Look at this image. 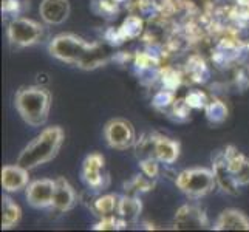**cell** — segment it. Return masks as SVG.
Segmentation results:
<instances>
[{"instance_id":"obj_10","label":"cell","mask_w":249,"mask_h":232,"mask_svg":"<svg viewBox=\"0 0 249 232\" xmlns=\"http://www.w3.org/2000/svg\"><path fill=\"white\" fill-rule=\"evenodd\" d=\"M223 153H225L229 170L234 175L237 184L238 186L249 184V158H246L245 155H242L234 147H226V150Z\"/></svg>"},{"instance_id":"obj_1","label":"cell","mask_w":249,"mask_h":232,"mask_svg":"<svg viewBox=\"0 0 249 232\" xmlns=\"http://www.w3.org/2000/svg\"><path fill=\"white\" fill-rule=\"evenodd\" d=\"M64 143V130L61 127H48L36 136L27 147H25L19 158L17 164H20L25 169H36L45 162L53 160L57 152L61 150V145Z\"/></svg>"},{"instance_id":"obj_5","label":"cell","mask_w":249,"mask_h":232,"mask_svg":"<svg viewBox=\"0 0 249 232\" xmlns=\"http://www.w3.org/2000/svg\"><path fill=\"white\" fill-rule=\"evenodd\" d=\"M42 37V27L27 17H17L8 25V39L16 47H30Z\"/></svg>"},{"instance_id":"obj_7","label":"cell","mask_w":249,"mask_h":232,"mask_svg":"<svg viewBox=\"0 0 249 232\" xmlns=\"http://www.w3.org/2000/svg\"><path fill=\"white\" fill-rule=\"evenodd\" d=\"M54 186L56 181L53 179H36L27 186V200L28 203L36 209H45L51 208L54 195Z\"/></svg>"},{"instance_id":"obj_15","label":"cell","mask_w":249,"mask_h":232,"mask_svg":"<svg viewBox=\"0 0 249 232\" xmlns=\"http://www.w3.org/2000/svg\"><path fill=\"white\" fill-rule=\"evenodd\" d=\"M213 172H215V177H217V184L223 189V191L228 194H232V195H235L238 192L237 191L238 184L235 181L234 175L231 174L228 161L225 158V153H221L220 157H217V160L213 161Z\"/></svg>"},{"instance_id":"obj_4","label":"cell","mask_w":249,"mask_h":232,"mask_svg":"<svg viewBox=\"0 0 249 232\" xmlns=\"http://www.w3.org/2000/svg\"><path fill=\"white\" fill-rule=\"evenodd\" d=\"M177 187L186 194L189 198H200L206 194H209L217 184L215 172L204 169V167H195L181 172L177 179Z\"/></svg>"},{"instance_id":"obj_22","label":"cell","mask_w":249,"mask_h":232,"mask_svg":"<svg viewBox=\"0 0 249 232\" xmlns=\"http://www.w3.org/2000/svg\"><path fill=\"white\" fill-rule=\"evenodd\" d=\"M186 101L187 104L191 106V108H204L208 106V99H206V94L200 90H195V91H191L186 96Z\"/></svg>"},{"instance_id":"obj_14","label":"cell","mask_w":249,"mask_h":232,"mask_svg":"<svg viewBox=\"0 0 249 232\" xmlns=\"http://www.w3.org/2000/svg\"><path fill=\"white\" fill-rule=\"evenodd\" d=\"M54 181H56V186H54V195H53L51 208L57 212L70 211L76 203V194L73 191L71 184L64 178H57Z\"/></svg>"},{"instance_id":"obj_6","label":"cell","mask_w":249,"mask_h":232,"mask_svg":"<svg viewBox=\"0 0 249 232\" xmlns=\"http://www.w3.org/2000/svg\"><path fill=\"white\" fill-rule=\"evenodd\" d=\"M104 136L111 149L125 150L136 144V133L133 125L121 118L111 119L106 124Z\"/></svg>"},{"instance_id":"obj_3","label":"cell","mask_w":249,"mask_h":232,"mask_svg":"<svg viewBox=\"0 0 249 232\" xmlns=\"http://www.w3.org/2000/svg\"><path fill=\"white\" fill-rule=\"evenodd\" d=\"M93 47L94 45L85 42L76 34H59V36L51 39L48 50L50 54L59 59V61L73 65H81L84 59L93 50Z\"/></svg>"},{"instance_id":"obj_23","label":"cell","mask_w":249,"mask_h":232,"mask_svg":"<svg viewBox=\"0 0 249 232\" xmlns=\"http://www.w3.org/2000/svg\"><path fill=\"white\" fill-rule=\"evenodd\" d=\"M174 104V94L170 91H160L155 98H153V106L160 110H164Z\"/></svg>"},{"instance_id":"obj_24","label":"cell","mask_w":249,"mask_h":232,"mask_svg":"<svg viewBox=\"0 0 249 232\" xmlns=\"http://www.w3.org/2000/svg\"><path fill=\"white\" fill-rule=\"evenodd\" d=\"M141 167L144 170V174L147 177H157L158 174V164H157V158H147L141 161Z\"/></svg>"},{"instance_id":"obj_2","label":"cell","mask_w":249,"mask_h":232,"mask_svg":"<svg viewBox=\"0 0 249 232\" xmlns=\"http://www.w3.org/2000/svg\"><path fill=\"white\" fill-rule=\"evenodd\" d=\"M51 107V94L42 85L22 87L16 94V108L28 125L40 127L47 123Z\"/></svg>"},{"instance_id":"obj_8","label":"cell","mask_w":249,"mask_h":232,"mask_svg":"<svg viewBox=\"0 0 249 232\" xmlns=\"http://www.w3.org/2000/svg\"><path fill=\"white\" fill-rule=\"evenodd\" d=\"M70 2L68 0H42L39 13L42 20L48 25H61L70 16Z\"/></svg>"},{"instance_id":"obj_20","label":"cell","mask_w":249,"mask_h":232,"mask_svg":"<svg viewBox=\"0 0 249 232\" xmlns=\"http://www.w3.org/2000/svg\"><path fill=\"white\" fill-rule=\"evenodd\" d=\"M118 203L119 198L115 195H104L94 201V211L98 212V215L101 217H108L113 215L115 211H118Z\"/></svg>"},{"instance_id":"obj_21","label":"cell","mask_w":249,"mask_h":232,"mask_svg":"<svg viewBox=\"0 0 249 232\" xmlns=\"http://www.w3.org/2000/svg\"><path fill=\"white\" fill-rule=\"evenodd\" d=\"M141 30H142V22L140 17L130 16L124 20L123 27L119 28V33H121L123 39H133L136 36H140Z\"/></svg>"},{"instance_id":"obj_19","label":"cell","mask_w":249,"mask_h":232,"mask_svg":"<svg viewBox=\"0 0 249 232\" xmlns=\"http://www.w3.org/2000/svg\"><path fill=\"white\" fill-rule=\"evenodd\" d=\"M204 111H206V118H208L212 124H221V123H225L228 118L226 104L217 99L208 102V106L204 107Z\"/></svg>"},{"instance_id":"obj_11","label":"cell","mask_w":249,"mask_h":232,"mask_svg":"<svg viewBox=\"0 0 249 232\" xmlns=\"http://www.w3.org/2000/svg\"><path fill=\"white\" fill-rule=\"evenodd\" d=\"M102 169H104V158L99 153L89 155L82 166V179L89 187L99 189L104 186V177H102Z\"/></svg>"},{"instance_id":"obj_9","label":"cell","mask_w":249,"mask_h":232,"mask_svg":"<svg viewBox=\"0 0 249 232\" xmlns=\"http://www.w3.org/2000/svg\"><path fill=\"white\" fill-rule=\"evenodd\" d=\"M208 225L206 214L194 204H184L175 215V226L178 229H200Z\"/></svg>"},{"instance_id":"obj_17","label":"cell","mask_w":249,"mask_h":232,"mask_svg":"<svg viewBox=\"0 0 249 232\" xmlns=\"http://www.w3.org/2000/svg\"><path fill=\"white\" fill-rule=\"evenodd\" d=\"M141 209H142V206L138 198H133V196H123V198H119L118 214L125 225L138 218L141 214Z\"/></svg>"},{"instance_id":"obj_18","label":"cell","mask_w":249,"mask_h":232,"mask_svg":"<svg viewBox=\"0 0 249 232\" xmlns=\"http://www.w3.org/2000/svg\"><path fill=\"white\" fill-rule=\"evenodd\" d=\"M22 217V211L19 204L14 203L10 196H3L2 198V228L10 229L14 225L19 223Z\"/></svg>"},{"instance_id":"obj_12","label":"cell","mask_w":249,"mask_h":232,"mask_svg":"<svg viewBox=\"0 0 249 232\" xmlns=\"http://www.w3.org/2000/svg\"><path fill=\"white\" fill-rule=\"evenodd\" d=\"M28 169L22 167L20 164L5 166L2 169V186L6 192H19L28 186Z\"/></svg>"},{"instance_id":"obj_16","label":"cell","mask_w":249,"mask_h":232,"mask_svg":"<svg viewBox=\"0 0 249 232\" xmlns=\"http://www.w3.org/2000/svg\"><path fill=\"white\" fill-rule=\"evenodd\" d=\"M155 153L158 161L164 164H174L179 157V144L164 136H158L155 143Z\"/></svg>"},{"instance_id":"obj_13","label":"cell","mask_w":249,"mask_h":232,"mask_svg":"<svg viewBox=\"0 0 249 232\" xmlns=\"http://www.w3.org/2000/svg\"><path fill=\"white\" fill-rule=\"evenodd\" d=\"M215 231H249V218L238 209L223 211L213 225Z\"/></svg>"}]
</instances>
